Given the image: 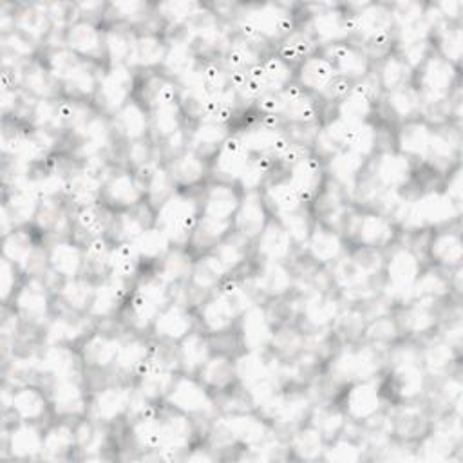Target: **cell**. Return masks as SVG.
<instances>
[{
    "instance_id": "obj_1",
    "label": "cell",
    "mask_w": 463,
    "mask_h": 463,
    "mask_svg": "<svg viewBox=\"0 0 463 463\" xmlns=\"http://www.w3.org/2000/svg\"><path fill=\"white\" fill-rule=\"evenodd\" d=\"M302 78L311 85H324L331 78L329 65L322 60H309L306 67H302Z\"/></svg>"
}]
</instances>
